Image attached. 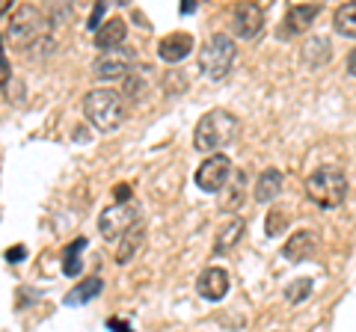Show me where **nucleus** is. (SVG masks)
I'll list each match as a JSON object with an SVG mask.
<instances>
[{"label": "nucleus", "mask_w": 356, "mask_h": 332, "mask_svg": "<svg viewBox=\"0 0 356 332\" xmlns=\"http://www.w3.org/2000/svg\"><path fill=\"white\" fill-rule=\"evenodd\" d=\"M238 134H241V119L235 113H229V110H208L193 131V146L199 151L220 154V149L232 146Z\"/></svg>", "instance_id": "nucleus-1"}, {"label": "nucleus", "mask_w": 356, "mask_h": 332, "mask_svg": "<svg viewBox=\"0 0 356 332\" xmlns=\"http://www.w3.org/2000/svg\"><path fill=\"white\" fill-rule=\"evenodd\" d=\"M83 113L86 119L92 122L98 131H104V134H113L125 125L128 119V101L122 98V92L116 90H92L83 95Z\"/></svg>", "instance_id": "nucleus-2"}, {"label": "nucleus", "mask_w": 356, "mask_h": 332, "mask_svg": "<svg viewBox=\"0 0 356 332\" xmlns=\"http://www.w3.org/2000/svg\"><path fill=\"white\" fill-rule=\"evenodd\" d=\"M306 193L321 208H339L348 199V179L339 166H318L306 179Z\"/></svg>", "instance_id": "nucleus-3"}, {"label": "nucleus", "mask_w": 356, "mask_h": 332, "mask_svg": "<svg viewBox=\"0 0 356 332\" xmlns=\"http://www.w3.org/2000/svg\"><path fill=\"white\" fill-rule=\"evenodd\" d=\"M232 63H235V42H232L226 33H214L202 51H199V69L202 74H208L211 81H222L229 74Z\"/></svg>", "instance_id": "nucleus-4"}, {"label": "nucleus", "mask_w": 356, "mask_h": 332, "mask_svg": "<svg viewBox=\"0 0 356 332\" xmlns=\"http://www.w3.org/2000/svg\"><path fill=\"white\" fill-rule=\"evenodd\" d=\"M48 36V18L39 6L33 3H21L18 9H13V18H9V39L15 45H33L36 39Z\"/></svg>", "instance_id": "nucleus-5"}, {"label": "nucleus", "mask_w": 356, "mask_h": 332, "mask_svg": "<svg viewBox=\"0 0 356 332\" xmlns=\"http://www.w3.org/2000/svg\"><path fill=\"white\" fill-rule=\"evenodd\" d=\"M137 226H143V211L134 199L131 202L104 208L102 217H98V231H102L107 240H119L122 235H128V231L137 229Z\"/></svg>", "instance_id": "nucleus-6"}, {"label": "nucleus", "mask_w": 356, "mask_h": 332, "mask_svg": "<svg viewBox=\"0 0 356 332\" xmlns=\"http://www.w3.org/2000/svg\"><path fill=\"white\" fill-rule=\"evenodd\" d=\"M134 69V51L128 48H113V51H102L92 63V77L102 83L110 81H125V74Z\"/></svg>", "instance_id": "nucleus-7"}, {"label": "nucleus", "mask_w": 356, "mask_h": 332, "mask_svg": "<svg viewBox=\"0 0 356 332\" xmlns=\"http://www.w3.org/2000/svg\"><path fill=\"white\" fill-rule=\"evenodd\" d=\"M232 175V160L226 158V154H211V158L202 160V166L196 169V187L202 193H220L222 187H226Z\"/></svg>", "instance_id": "nucleus-8"}, {"label": "nucleus", "mask_w": 356, "mask_h": 332, "mask_svg": "<svg viewBox=\"0 0 356 332\" xmlns=\"http://www.w3.org/2000/svg\"><path fill=\"white\" fill-rule=\"evenodd\" d=\"M232 27H235L238 39H255L264 27V9L259 3H238L235 15H232Z\"/></svg>", "instance_id": "nucleus-9"}, {"label": "nucleus", "mask_w": 356, "mask_h": 332, "mask_svg": "<svg viewBox=\"0 0 356 332\" xmlns=\"http://www.w3.org/2000/svg\"><path fill=\"white\" fill-rule=\"evenodd\" d=\"M196 291L202 300L208 303H220L222 297L229 294V273L222 270V267H208L199 273V279H196Z\"/></svg>", "instance_id": "nucleus-10"}, {"label": "nucleus", "mask_w": 356, "mask_h": 332, "mask_svg": "<svg viewBox=\"0 0 356 332\" xmlns=\"http://www.w3.org/2000/svg\"><path fill=\"white\" fill-rule=\"evenodd\" d=\"M318 231H312V229H300V231H294L291 238L285 240V247H282V256L288 258V261H294V264H300V261H306V258H312L318 252Z\"/></svg>", "instance_id": "nucleus-11"}, {"label": "nucleus", "mask_w": 356, "mask_h": 332, "mask_svg": "<svg viewBox=\"0 0 356 332\" xmlns=\"http://www.w3.org/2000/svg\"><path fill=\"white\" fill-rule=\"evenodd\" d=\"M321 15V6L318 3H297L288 9V15L282 21V36H297V33H306L315 18Z\"/></svg>", "instance_id": "nucleus-12"}, {"label": "nucleus", "mask_w": 356, "mask_h": 332, "mask_svg": "<svg viewBox=\"0 0 356 332\" xmlns=\"http://www.w3.org/2000/svg\"><path fill=\"white\" fill-rule=\"evenodd\" d=\"M193 51V36L191 33H170L158 42V57L163 63H181L184 57H191Z\"/></svg>", "instance_id": "nucleus-13"}, {"label": "nucleus", "mask_w": 356, "mask_h": 332, "mask_svg": "<svg viewBox=\"0 0 356 332\" xmlns=\"http://www.w3.org/2000/svg\"><path fill=\"white\" fill-rule=\"evenodd\" d=\"M128 36V24L122 18H107L102 27L92 33L95 39V48L98 51H113V48H122V42Z\"/></svg>", "instance_id": "nucleus-14"}, {"label": "nucleus", "mask_w": 356, "mask_h": 332, "mask_svg": "<svg viewBox=\"0 0 356 332\" xmlns=\"http://www.w3.org/2000/svg\"><path fill=\"white\" fill-rule=\"evenodd\" d=\"M243 231H247V219H243V217L226 219V226H222L217 231V238H214V256H226V252L235 249L238 240L243 238Z\"/></svg>", "instance_id": "nucleus-15"}, {"label": "nucleus", "mask_w": 356, "mask_h": 332, "mask_svg": "<svg viewBox=\"0 0 356 332\" xmlns=\"http://www.w3.org/2000/svg\"><path fill=\"white\" fill-rule=\"evenodd\" d=\"M282 193V172L280 169H264L259 179H255V187H252V199L259 205H267V202H273L276 196Z\"/></svg>", "instance_id": "nucleus-16"}, {"label": "nucleus", "mask_w": 356, "mask_h": 332, "mask_svg": "<svg viewBox=\"0 0 356 332\" xmlns=\"http://www.w3.org/2000/svg\"><path fill=\"white\" fill-rule=\"evenodd\" d=\"M300 57L306 60L309 69H321V65H327L330 57H332V45L327 36H312L303 42V48H300Z\"/></svg>", "instance_id": "nucleus-17"}, {"label": "nucleus", "mask_w": 356, "mask_h": 332, "mask_svg": "<svg viewBox=\"0 0 356 332\" xmlns=\"http://www.w3.org/2000/svg\"><path fill=\"white\" fill-rule=\"evenodd\" d=\"M143 240H146V223L137 226V229H131L128 235H122V238L116 240V261H119V264H131V258L140 252Z\"/></svg>", "instance_id": "nucleus-18"}, {"label": "nucleus", "mask_w": 356, "mask_h": 332, "mask_svg": "<svg viewBox=\"0 0 356 332\" xmlns=\"http://www.w3.org/2000/svg\"><path fill=\"white\" fill-rule=\"evenodd\" d=\"M149 83H152V72L146 69V65H140V69H131L125 74V92H122V98L125 101H143L146 98V90H149Z\"/></svg>", "instance_id": "nucleus-19"}, {"label": "nucleus", "mask_w": 356, "mask_h": 332, "mask_svg": "<svg viewBox=\"0 0 356 332\" xmlns=\"http://www.w3.org/2000/svg\"><path fill=\"white\" fill-rule=\"evenodd\" d=\"M102 288H104V282H102V276H86V279L81 282V285H74L69 294H65V306H83V303H89V300H95L98 294H102Z\"/></svg>", "instance_id": "nucleus-20"}, {"label": "nucleus", "mask_w": 356, "mask_h": 332, "mask_svg": "<svg viewBox=\"0 0 356 332\" xmlns=\"http://www.w3.org/2000/svg\"><path fill=\"white\" fill-rule=\"evenodd\" d=\"M86 243H89L86 238H74L72 243H65L63 247V273L65 276H81V270H83L81 256H83Z\"/></svg>", "instance_id": "nucleus-21"}, {"label": "nucleus", "mask_w": 356, "mask_h": 332, "mask_svg": "<svg viewBox=\"0 0 356 332\" xmlns=\"http://www.w3.org/2000/svg\"><path fill=\"white\" fill-rule=\"evenodd\" d=\"M226 199H222V208H238L243 199H247V172L232 169L229 181H226Z\"/></svg>", "instance_id": "nucleus-22"}, {"label": "nucleus", "mask_w": 356, "mask_h": 332, "mask_svg": "<svg viewBox=\"0 0 356 332\" xmlns=\"http://www.w3.org/2000/svg\"><path fill=\"white\" fill-rule=\"evenodd\" d=\"M332 27H336V33H341V36L356 39V0L353 3H341L336 9V15H332Z\"/></svg>", "instance_id": "nucleus-23"}, {"label": "nucleus", "mask_w": 356, "mask_h": 332, "mask_svg": "<svg viewBox=\"0 0 356 332\" xmlns=\"http://www.w3.org/2000/svg\"><path fill=\"white\" fill-rule=\"evenodd\" d=\"M309 297H312V279H294L291 285L285 288V300H288V303H294V306L306 303Z\"/></svg>", "instance_id": "nucleus-24"}, {"label": "nucleus", "mask_w": 356, "mask_h": 332, "mask_svg": "<svg viewBox=\"0 0 356 332\" xmlns=\"http://www.w3.org/2000/svg\"><path fill=\"white\" fill-rule=\"evenodd\" d=\"M285 226H288V214H285V211H280V208H276V211H270V214H267V219H264V231H267L270 238L282 235Z\"/></svg>", "instance_id": "nucleus-25"}, {"label": "nucleus", "mask_w": 356, "mask_h": 332, "mask_svg": "<svg viewBox=\"0 0 356 332\" xmlns=\"http://www.w3.org/2000/svg\"><path fill=\"white\" fill-rule=\"evenodd\" d=\"M175 90H178V92L187 90L184 72H166V74H163V92H166V95H175Z\"/></svg>", "instance_id": "nucleus-26"}, {"label": "nucleus", "mask_w": 356, "mask_h": 332, "mask_svg": "<svg viewBox=\"0 0 356 332\" xmlns=\"http://www.w3.org/2000/svg\"><path fill=\"white\" fill-rule=\"evenodd\" d=\"M9 77H13V65L6 60V51H3V36H0V90H6Z\"/></svg>", "instance_id": "nucleus-27"}, {"label": "nucleus", "mask_w": 356, "mask_h": 332, "mask_svg": "<svg viewBox=\"0 0 356 332\" xmlns=\"http://www.w3.org/2000/svg\"><path fill=\"white\" fill-rule=\"evenodd\" d=\"M104 13H107V3H95V9H92V15H89V30H98V27H102V18H104Z\"/></svg>", "instance_id": "nucleus-28"}, {"label": "nucleus", "mask_w": 356, "mask_h": 332, "mask_svg": "<svg viewBox=\"0 0 356 332\" xmlns=\"http://www.w3.org/2000/svg\"><path fill=\"white\" fill-rule=\"evenodd\" d=\"M27 258V249L24 247H9L6 249V261H24Z\"/></svg>", "instance_id": "nucleus-29"}, {"label": "nucleus", "mask_w": 356, "mask_h": 332, "mask_svg": "<svg viewBox=\"0 0 356 332\" xmlns=\"http://www.w3.org/2000/svg\"><path fill=\"white\" fill-rule=\"evenodd\" d=\"M116 205H122V202H131V187L128 184H116Z\"/></svg>", "instance_id": "nucleus-30"}, {"label": "nucleus", "mask_w": 356, "mask_h": 332, "mask_svg": "<svg viewBox=\"0 0 356 332\" xmlns=\"http://www.w3.org/2000/svg\"><path fill=\"white\" fill-rule=\"evenodd\" d=\"M107 326H110V329H116V332H134L131 326H125V324H122L119 317H110V320H107Z\"/></svg>", "instance_id": "nucleus-31"}, {"label": "nucleus", "mask_w": 356, "mask_h": 332, "mask_svg": "<svg viewBox=\"0 0 356 332\" xmlns=\"http://www.w3.org/2000/svg\"><path fill=\"white\" fill-rule=\"evenodd\" d=\"M348 72H350V74L356 77V48H353V51L348 53Z\"/></svg>", "instance_id": "nucleus-32"}, {"label": "nucleus", "mask_w": 356, "mask_h": 332, "mask_svg": "<svg viewBox=\"0 0 356 332\" xmlns=\"http://www.w3.org/2000/svg\"><path fill=\"white\" fill-rule=\"evenodd\" d=\"M181 13H184V15L196 13V0H184V3H181Z\"/></svg>", "instance_id": "nucleus-33"}, {"label": "nucleus", "mask_w": 356, "mask_h": 332, "mask_svg": "<svg viewBox=\"0 0 356 332\" xmlns=\"http://www.w3.org/2000/svg\"><path fill=\"white\" fill-rule=\"evenodd\" d=\"M6 13H13V0H0V18H3Z\"/></svg>", "instance_id": "nucleus-34"}]
</instances>
